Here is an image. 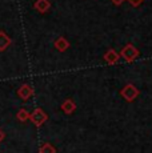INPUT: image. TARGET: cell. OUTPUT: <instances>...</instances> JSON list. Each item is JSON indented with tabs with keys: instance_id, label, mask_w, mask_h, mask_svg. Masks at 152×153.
Here are the masks:
<instances>
[{
	"instance_id": "6da1fadb",
	"label": "cell",
	"mask_w": 152,
	"mask_h": 153,
	"mask_svg": "<svg viewBox=\"0 0 152 153\" xmlns=\"http://www.w3.org/2000/svg\"><path fill=\"white\" fill-rule=\"evenodd\" d=\"M120 56L127 63H132L137 56H139V49H137L133 44H127V45H124V48L121 49Z\"/></svg>"
},
{
	"instance_id": "7a4b0ae2",
	"label": "cell",
	"mask_w": 152,
	"mask_h": 153,
	"mask_svg": "<svg viewBox=\"0 0 152 153\" xmlns=\"http://www.w3.org/2000/svg\"><path fill=\"white\" fill-rule=\"evenodd\" d=\"M139 89L135 87L133 84H127L124 88L120 91V95H121V97L125 100V101H133L137 96H139Z\"/></svg>"
},
{
	"instance_id": "3957f363",
	"label": "cell",
	"mask_w": 152,
	"mask_h": 153,
	"mask_svg": "<svg viewBox=\"0 0 152 153\" xmlns=\"http://www.w3.org/2000/svg\"><path fill=\"white\" fill-rule=\"evenodd\" d=\"M30 120L36 126H42L47 120H48V114H47L42 108H36L32 113H30Z\"/></svg>"
},
{
	"instance_id": "277c9868",
	"label": "cell",
	"mask_w": 152,
	"mask_h": 153,
	"mask_svg": "<svg viewBox=\"0 0 152 153\" xmlns=\"http://www.w3.org/2000/svg\"><path fill=\"white\" fill-rule=\"evenodd\" d=\"M17 96L22 100L27 101V100H30L32 96H34V88H32L30 84H23L22 87L17 89Z\"/></svg>"
},
{
	"instance_id": "5b68a950",
	"label": "cell",
	"mask_w": 152,
	"mask_h": 153,
	"mask_svg": "<svg viewBox=\"0 0 152 153\" xmlns=\"http://www.w3.org/2000/svg\"><path fill=\"white\" fill-rule=\"evenodd\" d=\"M34 8L37 12L45 13V12H48L49 8H51V3H49V0H36L34 4Z\"/></svg>"
},
{
	"instance_id": "8992f818",
	"label": "cell",
	"mask_w": 152,
	"mask_h": 153,
	"mask_svg": "<svg viewBox=\"0 0 152 153\" xmlns=\"http://www.w3.org/2000/svg\"><path fill=\"white\" fill-rule=\"evenodd\" d=\"M119 59H120V55L118 53V52L115 51V49H108V51L104 53V60L107 61L108 64H111V65H113V64H116L119 61Z\"/></svg>"
},
{
	"instance_id": "52a82bcc",
	"label": "cell",
	"mask_w": 152,
	"mask_h": 153,
	"mask_svg": "<svg viewBox=\"0 0 152 153\" xmlns=\"http://www.w3.org/2000/svg\"><path fill=\"white\" fill-rule=\"evenodd\" d=\"M54 45H55V48H56L59 52H66L67 49L69 48V42L66 39V37L60 36V37H57V39L55 40Z\"/></svg>"
},
{
	"instance_id": "ba28073f",
	"label": "cell",
	"mask_w": 152,
	"mask_h": 153,
	"mask_svg": "<svg viewBox=\"0 0 152 153\" xmlns=\"http://www.w3.org/2000/svg\"><path fill=\"white\" fill-rule=\"evenodd\" d=\"M75 109H76V104H75L74 100L67 99V100H64V101L61 102V111H63L64 113L71 114V113H74L75 112Z\"/></svg>"
},
{
	"instance_id": "9c48e42d",
	"label": "cell",
	"mask_w": 152,
	"mask_h": 153,
	"mask_svg": "<svg viewBox=\"0 0 152 153\" xmlns=\"http://www.w3.org/2000/svg\"><path fill=\"white\" fill-rule=\"evenodd\" d=\"M12 44V40H11V37L8 36L7 33H5L4 31H0V52L5 51V49L8 48V47Z\"/></svg>"
},
{
	"instance_id": "30bf717a",
	"label": "cell",
	"mask_w": 152,
	"mask_h": 153,
	"mask_svg": "<svg viewBox=\"0 0 152 153\" xmlns=\"http://www.w3.org/2000/svg\"><path fill=\"white\" fill-rule=\"evenodd\" d=\"M16 119L22 123L27 121V120H30V112H28L27 109H24V108H20L19 112L16 113Z\"/></svg>"
},
{
	"instance_id": "8fae6325",
	"label": "cell",
	"mask_w": 152,
	"mask_h": 153,
	"mask_svg": "<svg viewBox=\"0 0 152 153\" xmlns=\"http://www.w3.org/2000/svg\"><path fill=\"white\" fill-rule=\"evenodd\" d=\"M39 153H56V149H55V146L51 145L49 143H45L40 146Z\"/></svg>"
},
{
	"instance_id": "7c38bea8",
	"label": "cell",
	"mask_w": 152,
	"mask_h": 153,
	"mask_svg": "<svg viewBox=\"0 0 152 153\" xmlns=\"http://www.w3.org/2000/svg\"><path fill=\"white\" fill-rule=\"evenodd\" d=\"M128 1H130V4L132 5V7H139V5L142 4L144 0H128Z\"/></svg>"
},
{
	"instance_id": "4fadbf2b",
	"label": "cell",
	"mask_w": 152,
	"mask_h": 153,
	"mask_svg": "<svg viewBox=\"0 0 152 153\" xmlns=\"http://www.w3.org/2000/svg\"><path fill=\"white\" fill-rule=\"evenodd\" d=\"M111 1H112L113 4H115V5H121L125 1V0H111Z\"/></svg>"
},
{
	"instance_id": "5bb4252c",
	"label": "cell",
	"mask_w": 152,
	"mask_h": 153,
	"mask_svg": "<svg viewBox=\"0 0 152 153\" xmlns=\"http://www.w3.org/2000/svg\"><path fill=\"white\" fill-rule=\"evenodd\" d=\"M3 139H4V132H3L1 129H0V143L3 141Z\"/></svg>"
}]
</instances>
